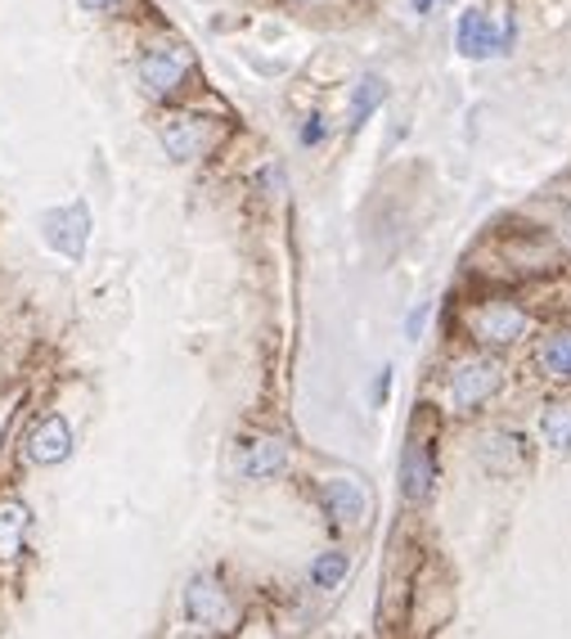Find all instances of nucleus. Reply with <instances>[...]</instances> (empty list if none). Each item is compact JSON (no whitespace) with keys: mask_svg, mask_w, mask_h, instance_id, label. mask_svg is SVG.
<instances>
[{"mask_svg":"<svg viewBox=\"0 0 571 639\" xmlns=\"http://www.w3.org/2000/svg\"><path fill=\"white\" fill-rule=\"evenodd\" d=\"M518 42V23L504 19L495 23L486 10H464L460 27H454V46H460L464 59H490V55H509Z\"/></svg>","mask_w":571,"mask_h":639,"instance_id":"nucleus-1","label":"nucleus"},{"mask_svg":"<svg viewBox=\"0 0 571 639\" xmlns=\"http://www.w3.org/2000/svg\"><path fill=\"white\" fill-rule=\"evenodd\" d=\"M500 388H504V365L495 356H473L454 369V379H450V410L473 415V410L486 405Z\"/></svg>","mask_w":571,"mask_h":639,"instance_id":"nucleus-2","label":"nucleus"},{"mask_svg":"<svg viewBox=\"0 0 571 639\" xmlns=\"http://www.w3.org/2000/svg\"><path fill=\"white\" fill-rule=\"evenodd\" d=\"M41 235H46V244H50L59 257L82 261V257H86V239H91V208H86L82 199H72V203H63V208H50V212L41 216Z\"/></svg>","mask_w":571,"mask_h":639,"instance_id":"nucleus-3","label":"nucleus"},{"mask_svg":"<svg viewBox=\"0 0 571 639\" xmlns=\"http://www.w3.org/2000/svg\"><path fill=\"white\" fill-rule=\"evenodd\" d=\"M531 329V316L513 303H481L468 311V333L486 347H513Z\"/></svg>","mask_w":571,"mask_h":639,"instance_id":"nucleus-4","label":"nucleus"},{"mask_svg":"<svg viewBox=\"0 0 571 639\" xmlns=\"http://www.w3.org/2000/svg\"><path fill=\"white\" fill-rule=\"evenodd\" d=\"M477 460L495 477H513V473H522L531 464V441L522 433H513V428H490L477 441Z\"/></svg>","mask_w":571,"mask_h":639,"instance_id":"nucleus-5","label":"nucleus"},{"mask_svg":"<svg viewBox=\"0 0 571 639\" xmlns=\"http://www.w3.org/2000/svg\"><path fill=\"white\" fill-rule=\"evenodd\" d=\"M320 505H324L333 528H360V522L369 518V492L356 477H329L320 486Z\"/></svg>","mask_w":571,"mask_h":639,"instance_id":"nucleus-6","label":"nucleus"},{"mask_svg":"<svg viewBox=\"0 0 571 639\" xmlns=\"http://www.w3.org/2000/svg\"><path fill=\"white\" fill-rule=\"evenodd\" d=\"M189 68H194V59L185 46H154L140 59V82L148 95H171L189 78Z\"/></svg>","mask_w":571,"mask_h":639,"instance_id":"nucleus-7","label":"nucleus"},{"mask_svg":"<svg viewBox=\"0 0 571 639\" xmlns=\"http://www.w3.org/2000/svg\"><path fill=\"white\" fill-rule=\"evenodd\" d=\"M185 617L194 626H207V630H225L235 622L230 594H225L216 581H207V577H194L185 585Z\"/></svg>","mask_w":571,"mask_h":639,"instance_id":"nucleus-8","label":"nucleus"},{"mask_svg":"<svg viewBox=\"0 0 571 639\" xmlns=\"http://www.w3.org/2000/svg\"><path fill=\"white\" fill-rule=\"evenodd\" d=\"M68 455H72V424L63 415H50V419H41V424L32 428V437H27V460L32 464L55 469Z\"/></svg>","mask_w":571,"mask_h":639,"instance_id":"nucleus-9","label":"nucleus"},{"mask_svg":"<svg viewBox=\"0 0 571 639\" xmlns=\"http://www.w3.org/2000/svg\"><path fill=\"white\" fill-rule=\"evenodd\" d=\"M432 482H437V455L428 441H414L405 455H401V496L409 505L428 500L432 496Z\"/></svg>","mask_w":571,"mask_h":639,"instance_id":"nucleus-10","label":"nucleus"},{"mask_svg":"<svg viewBox=\"0 0 571 639\" xmlns=\"http://www.w3.org/2000/svg\"><path fill=\"white\" fill-rule=\"evenodd\" d=\"M203 144H207V127H203V118L176 113V118L163 122V149H167V158H176V163H194V158L203 154Z\"/></svg>","mask_w":571,"mask_h":639,"instance_id":"nucleus-11","label":"nucleus"},{"mask_svg":"<svg viewBox=\"0 0 571 639\" xmlns=\"http://www.w3.org/2000/svg\"><path fill=\"white\" fill-rule=\"evenodd\" d=\"M284 464H288V446H284L279 437H252V441L243 446V455H239V473H243L248 482L275 477V473H284Z\"/></svg>","mask_w":571,"mask_h":639,"instance_id":"nucleus-12","label":"nucleus"},{"mask_svg":"<svg viewBox=\"0 0 571 639\" xmlns=\"http://www.w3.org/2000/svg\"><path fill=\"white\" fill-rule=\"evenodd\" d=\"M27 528H32L27 505H23V500H0V558L23 554Z\"/></svg>","mask_w":571,"mask_h":639,"instance_id":"nucleus-13","label":"nucleus"},{"mask_svg":"<svg viewBox=\"0 0 571 639\" xmlns=\"http://www.w3.org/2000/svg\"><path fill=\"white\" fill-rule=\"evenodd\" d=\"M540 437H545L549 450H558V455H571V397L545 405V415H540Z\"/></svg>","mask_w":571,"mask_h":639,"instance_id":"nucleus-14","label":"nucleus"},{"mask_svg":"<svg viewBox=\"0 0 571 639\" xmlns=\"http://www.w3.org/2000/svg\"><path fill=\"white\" fill-rule=\"evenodd\" d=\"M388 99V82L378 78V72H365V78L352 86V127H365L378 108Z\"/></svg>","mask_w":571,"mask_h":639,"instance_id":"nucleus-15","label":"nucleus"},{"mask_svg":"<svg viewBox=\"0 0 571 639\" xmlns=\"http://www.w3.org/2000/svg\"><path fill=\"white\" fill-rule=\"evenodd\" d=\"M536 365H540L545 379H571V329L545 338L540 352H536Z\"/></svg>","mask_w":571,"mask_h":639,"instance_id":"nucleus-16","label":"nucleus"},{"mask_svg":"<svg viewBox=\"0 0 571 639\" xmlns=\"http://www.w3.org/2000/svg\"><path fill=\"white\" fill-rule=\"evenodd\" d=\"M347 572H352V554L324 549V554L311 563V585H316V590H333V585L347 581Z\"/></svg>","mask_w":571,"mask_h":639,"instance_id":"nucleus-17","label":"nucleus"},{"mask_svg":"<svg viewBox=\"0 0 571 639\" xmlns=\"http://www.w3.org/2000/svg\"><path fill=\"white\" fill-rule=\"evenodd\" d=\"M297 140H301V144H307V149H311V144H324V118H320V113H311V118H307V122H301Z\"/></svg>","mask_w":571,"mask_h":639,"instance_id":"nucleus-18","label":"nucleus"},{"mask_svg":"<svg viewBox=\"0 0 571 639\" xmlns=\"http://www.w3.org/2000/svg\"><path fill=\"white\" fill-rule=\"evenodd\" d=\"M369 397H373V405H383V401L392 397V369H383V374H378V379H373V392H369Z\"/></svg>","mask_w":571,"mask_h":639,"instance_id":"nucleus-19","label":"nucleus"},{"mask_svg":"<svg viewBox=\"0 0 571 639\" xmlns=\"http://www.w3.org/2000/svg\"><path fill=\"white\" fill-rule=\"evenodd\" d=\"M78 5H82L86 14H99V10H112V5H118V0H78Z\"/></svg>","mask_w":571,"mask_h":639,"instance_id":"nucleus-20","label":"nucleus"},{"mask_svg":"<svg viewBox=\"0 0 571 639\" xmlns=\"http://www.w3.org/2000/svg\"><path fill=\"white\" fill-rule=\"evenodd\" d=\"M418 329H424V311H409V320H405V333H409V338H414V333H418Z\"/></svg>","mask_w":571,"mask_h":639,"instance_id":"nucleus-21","label":"nucleus"},{"mask_svg":"<svg viewBox=\"0 0 571 639\" xmlns=\"http://www.w3.org/2000/svg\"><path fill=\"white\" fill-rule=\"evenodd\" d=\"M414 10H418V14H428V10H432V0H414Z\"/></svg>","mask_w":571,"mask_h":639,"instance_id":"nucleus-22","label":"nucleus"}]
</instances>
